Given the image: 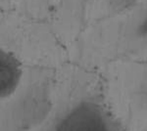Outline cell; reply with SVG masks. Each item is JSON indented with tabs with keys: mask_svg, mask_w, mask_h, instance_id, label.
Segmentation results:
<instances>
[{
	"mask_svg": "<svg viewBox=\"0 0 147 131\" xmlns=\"http://www.w3.org/2000/svg\"><path fill=\"white\" fill-rule=\"evenodd\" d=\"M48 131H125V128L103 100L89 93L74 99Z\"/></svg>",
	"mask_w": 147,
	"mask_h": 131,
	"instance_id": "obj_1",
	"label": "cell"
},
{
	"mask_svg": "<svg viewBox=\"0 0 147 131\" xmlns=\"http://www.w3.org/2000/svg\"><path fill=\"white\" fill-rule=\"evenodd\" d=\"M7 125L9 131H32L50 116L51 91L44 82H34L23 90L12 104Z\"/></svg>",
	"mask_w": 147,
	"mask_h": 131,
	"instance_id": "obj_2",
	"label": "cell"
},
{
	"mask_svg": "<svg viewBox=\"0 0 147 131\" xmlns=\"http://www.w3.org/2000/svg\"><path fill=\"white\" fill-rule=\"evenodd\" d=\"M120 32L121 46L125 53L142 55L147 53V0L130 9Z\"/></svg>",
	"mask_w": 147,
	"mask_h": 131,
	"instance_id": "obj_3",
	"label": "cell"
},
{
	"mask_svg": "<svg viewBox=\"0 0 147 131\" xmlns=\"http://www.w3.org/2000/svg\"><path fill=\"white\" fill-rule=\"evenodd\" d=\"M129 88V123L137 131H147V61L132 70Z\"/></svg>",
	"mask_w": 147,
	"mask_h": 131,
	"instance_id": "obj_4",
	"label": "cell"
},
{
	"mask_svg": "<svg viewBox=\"0 0 147 131\" xmlns=\"http://www.w3.org/2000/svg\"><path fill=\"white\" fill-rule=\"evenodd\" d=\"M22 80L23 68L20 61L10 51L0 47V101L13 97Z\"/></svg>",
	"mask_w": 147,
	"mask_h": 131,
	"instance_id": "obj_5",
	"label": "cell"
},
{
	"mask_svg": "<svg viewBox=\"0 0 147 131\" xmlns=\"http://www.w3.org/2000/svg\"><path fill=\"white\" fill-rule=\"evenodd\" d=\"M140 2H142V0H107L106 3L109 13L118 15L125 13Z\"/></svg>",
	"mask_w": 147,
	"mask_h": 131,
	"instance_id": "obj_6",
	"label": "cell"
},
{
	"mask_svg": "<svg viewBox=\"0 0 147 131\" xmlns=\"http://www.w3.org/2000/svg\"><path fill=\"white\" fill-rule=\"evenodd\" d=\"M79 1V6L80 9H85L87 7V5H89V3L92 0H78Z\"/></svg>",
	"mask_w": 147,
	"mask_h": 131,
	"instance_id": "obj_7",
	"label": "cell"
}]
</instances>
